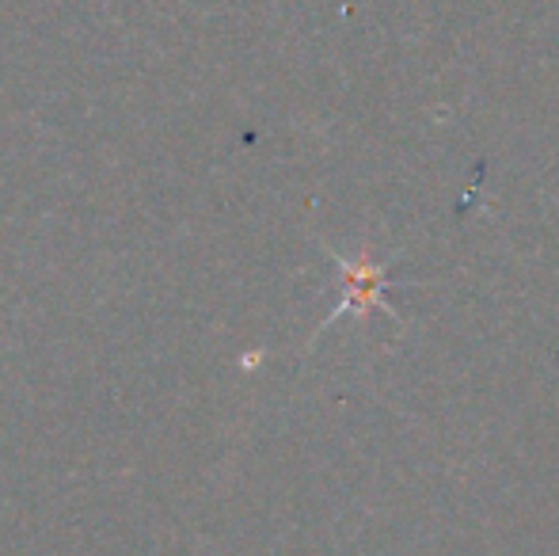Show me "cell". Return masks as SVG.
<instances>
[{
	"label": "cell",
	"instance_id": "6da1fadb",
	"mask_svg": "<svg viewBox=\"0 0 559 556\" xmlns=\"http://www.w3.org/2000/svg\"><path fill=\"white\" fill-rule=\"evenodd\" d=\"M338 271H343V305L332 312L335 317H343V312H366L373 309L377 301H381V286H384V271L373 268V263H350V260H338Z\"/></svg>",
	"mask_w": 559,
	"mask_h": 556
}]
</instances>
